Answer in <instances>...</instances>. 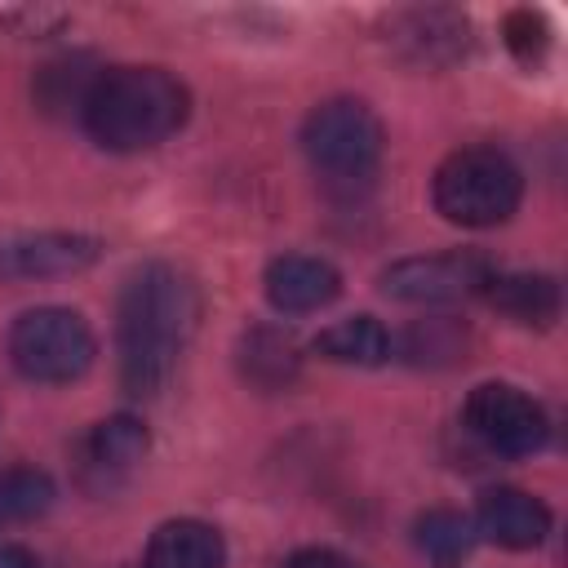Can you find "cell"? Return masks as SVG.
Segmentation results:
<instances>
[{
	"label": "cell",
	"instance_id": "10",
	"mask_svg": "<svg viewBox=\"0 0 568 568\" xmlns=\"http://www.w3.org/2000/svg\"><path fill=\"white\" fill-rule=\"evenodd\" d=\"M475 532H484L488 541L506 546V550H532L546 541L550 532V510L541 497L524 493V488H488L479 497V510H475Z\"/></svg>",
	"mask_w": 568,
	"mask_h": 568
},
{
	"label": "cell",
	"instance_id": "17",
	"mask_svg": "<svg viewBox=\"0 0 568 568\" xmlns=\"http://www.w3.org/2000/svg\"><path fill=\"white\" fill-rule=\"evenodd\" d=\"M413 537H417V550L426 555V559H435V564H462L466 555H470V546H475V524L462 515V510H426V515H417V524H413Z\"/></svg>",
	"mask_w": 568,
	"mask_h": 568
},
{
	"label": "cell",
	"instance_id": "3",
	"mask_svg": "<svg viewBox=\"0 0 568 568\" xmlns=\"http://www.w3.org/2000/svg\"><path fill=\"white\" fill-rule=\"evenodd\" d=\"M382 146H386L382 120L355 98L320 102L302 124V151L311 169L328 191H342V195L373 186L382 169Z\"/></svg>",
	"mask_w": 568,
	"mask_h": 568
},
{
	"label": "cell",
	"instance_id": "21",
	"mask_svg": "<svg viewBox=\"0 0 568 568\" xmlns=\"http://www.w3.org/2000/svg\"><path fill=\"white\" fill-rule=\"evenodd\" d=\"M0 568H40V559L18 541H0Z\"/></svg>",
	"mask_w": 568,
	"mask_h": 568
},
{
	"label": "cell",
	"instance_id": "18",
	"mask_svg": "<svg viewBox=\"0 0 568 568\" xmlns=\"http://www.w3.org/2000/svg\"><path fill=\"white\" fill-rule=\"evenodd\" d=\"M466 351V328L457 320H422L404 333V359L413 364H453Z\"/></svg>",
	"mask_w": 568,
	"mask_h": 568
},
{
	"label": "cell",
	"instance_id": "1",
	"mask_svg": "<svg viewBox=\"0 0 568 568\" xmlns=\"http://www.w3.org/2000/svg\"><path fill=\"white\" fill-rule=\"evenodd\" d=\"M195 320H200V293L178 266L146 262L129 275L120 293V320H115L120 382L129 395L151 399L169 386L195 333Z\"/></svg>",
	"mask_w": 568,
	"mask_h": 568
},
{
	"label": "cell",
	"instance_id": "14",
	"mask_svg": "<svg viewBox=\"0 0 568 568\" xmlns=\"http://www.w3.org/2000/svg\"><path fill=\"white\" fill-rule=\"evenodd\" d=\"M484 297L510 315L515 324H528V328H546L555 324L559 315V284L555 275H541V271H510V275H497L484 284Z\"/></svg>",
	"mask_w": 568,
	"mask_h": 568
},
{
	"label": "cell",
	"instance_id": "20",
	"mask_svg": "<svg viewBox=\"0 0 568 568\" xmlns=\"http://www.w3.org/2000/svg\"><path fill=\"white\" fill-rule=\"evenodd\" d=\"M532 27H537V18L532 13H510V22H506V40H510V49L519 53V58H532L537 49H546V36H532Z\"/></svg>",
	"mask_w": 568,
	"mask_h": 568
},
{
	"label": "cell",
	"instance_id": "13",
	"mask_svg": "<svg viewBox=\"0 0 568 568\" xmlns=\"http://www.w3.org/2000/svg\"><path fill=\"white\" fill-rule=\"evenodd\" d=\"M226 541L204 519H169L151 532L142 568H222Z\"/></svg>",
	"mask_w": 568,
	"mask_h": 568
},
{
	"label": "cell",
	"instance_id": "6",
	"mask_svg": "<svg viewBox=\"0 0 568 568\" xmlns=\"http://www.w3.org/2000/svg\"><path fill=\"white\" fill-rule=\"evenodd\" d=\"M462 422L497 457H528V453L546 448V439H550L546 408L528 390H519L510 382H484V386H475L466 395Z\"/></svg>",
	"mask_w": 568,
	"mask_h": 568
},
{
	"label": "cell",
	"instance_id": "5",
	"mask_svg": "<svg viewBox=\"0 0 568 568\" xmlns=\"http://www.w3.org/2000/svg\"><path fill=\"white\" fill-rule=\"evenodd\" d=\"M98 355L93 328L71 306H36L22 311L9 328V359L27 382L62 386L89 373Z\"/></svg>",
	"mask_w": 568,
	"mask_h": 568
},
{
	"label": "cell",
	"instance_id": "7",
	"mask_svg": "<svg viewBox=\"0 0 568 568\" xmlns=\"http://www.w3.org/2000/svg\"><path fill=\"white\" fill-rule=\"evenodd\" d=\"M493 280V262L475 248H453V253H430V257H399L382 271V293L395 302L413 306H444L484 293Z\"/></svg>",
	"mask_w": 568,
	"mask_h": 568
},
{
	"label": "cell",
	"instance_id": "9",
	"mask_svg": "<svg viewBox=\"0 0 568 568\" xmlns=\"http://www.w3.org/2000/svg\"><path fill=\"white\" fill-rule=\"evenodd\" d=\"M102 257V240L75 235V231H40L18 235L0 244V275L13 280H49V275H75Z\"/></svg>",
	"mask_w": 568,
	"mask_h": 568
},
{
	"label": "cell",
	"instance_id": "8",
	"mask_svg": "<svg viewBox=\"0 0 568 568\" xmlns=\"http://www.w3.org/2000/svg\"><path fill=\"white\" fill-rule=\"evenodd\" d=\"M146 448H151V435L138 417H129V413L102 417L75 444V457H71L75 462V484L89 497H111L115 488H124L133 479Z\"/></svg>",
	"mask_w": 568,
	"mask_h": 568
},
{
	"label": "cell",
	"instance_id": "4",
	"mask_svg": "<svg viewBox=\"0 0 568 568\" xmlns=\"http://www.w3.org/2000/svg\"><path fill=\"white\" fill-rule=\"evenodd\" d=\"M524 173L497 146H457L430 182L435 209L457 226H497L519 209Z\"/></svg>",
	"mask_w": 568,
	"mask_h": 568
},
{
	"label": "cell",
	"instance_id": "2",
	"mask_svg": "<svg viewBox=\"0 0 568 568\" xmlns=\"http://www.w3.org/2000/svg\"><path fill=\"white\" fill-rule=\"evenodd\" d=\"M191 115L186 84L164 67H106L93 75L80 120L106 151H151Z\"/></svg>",
	"mask_w": 568,
	"mask_h": 568
},
{
	"label": "cell",
	"instance_id": "19",
	"mask_svg": "<svg viewBox=\"0 0 568 568\" xmlns=\"http://www.w3.org/2000/svg\"><path fill=\"white\" fill-rule=\"evenodd\" d=\"M280 568H359L351 555H342V550H333V546H302V550H293Z\"/></svg>",
	"mask_w": 568,
	"mask_h": 568
},
{
	"label": "cell",
	"instance_id": "11",
	"mask_svg": "<svg viewBox=\"0 0 568 568\" xmlns=\"http://www.w3.org/2000/svg\"><path fill=\"white\" fill-rule=\"evenodd\" d=\"M266 297L284 315H311L324 311L342 293V275L333 262L311 257V253H284L266 266Z\"/></svg>",
	"mask_w": 568,
	"mask_h": 568
},
{
	"label": "cell",
	"instance_id": "16",
	"mask_svg": "<svg viewBox=\"0 0 568 568\" xmlns=\"http://www.w3.org/2000/svg\"><path fill=\"white\" fill-rule=\"evenodd\" d=\"M58 488L36 466H0V524H31L53 506Z\"/></svg>",
	"mask_w": 568,
	"mask_h": 568
},
{
	"label": "cell",
	"instance_id": "12",
	"mask_svg": "<svg viewBox=\"0 0 568 568\" xmlns=\"http://www.w3.org/2000/svg\"><path fill=\"white\" fill-rule=\"evenodd\" d=\"M240 377L257 390H288L302 373V346L275 324H253L235 346Z\"/></svg>",
	"mask_w": 568,
	"mask_h": 568
},
{
	"label": "cell",
	"instance_id": "15",
	"mask_svg": "<svg viewBox=\"0 0 568 568\" xmlns=\"http://www.w3.org/2000/svg\"><path fill=\"white\" fill-rule=\"evenodd\" d=\"M315 351L333 364H351V368H377L390 359V333L382 328V320L373 315H351L337 320L333 328H324L315 337Z\"/></svg>",
	"mask_w": 568,
	"mask_h": 568
}]
</instances>
